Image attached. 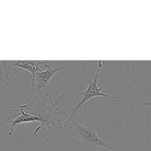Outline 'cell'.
Masks as SVG:
<instances>
[{"mask_svg":"<svg viewBox=\"0 0 151 151\" xmlns=\"http://www.w3.org/2000/svg\"><path fill=\"white\" fill-rule=\"evenodd\" d=\"M140 107H150L151 108V101H144L142 102L140 104Z\"/></svg>","mask_w":151,"mask_h":151,"instance_id":"ba28073f","label":"cell"},{"mask_svg":"<svg viewBox=\"0 0 151 151\" xmlns=\"http://www.w3.org/2000/svg\"><path fill=\"white\" fill-rule=\"evenodd\" d=\"M45 68V70H41L37 71L34 78L32 81L33 90L36 93H39L42 90H45L52 78L62 69V67H52L49 64Z\"/></svg>","mask_w":151,"mask_h":151,"instance_id":"277c9868","label":"cell"},{"mask_svg":"<svg viewBox=\"0 0 151 151\" xmlns=\"http://www.w3.org/2000/svg\"><path fill=\"white\" fill-rule=\"evenodd\" d=\"M69 93H66L61 96H59L56 100L51 105H48L47 102L51 99L52 95L50 92H47L44 94L42 99L38 100H37L34 95L31 101L24 104L15 105L14 106H7L5 108L15 109H12V111L22 110L24 112L35 117L37 119L40 124L38 126L34 132V135L35 136L40 129L43 127H46L48 131V136L42 142V143H47L50 139L51 133L54 132L52 127L57 126L59 129H63V128H71V126L65 125V123H63V119L57 117L58 115L64 114V112L63 109L59 110L58 106L59 103Z\"/></svg>","mask_w":151,"mask_h":151,"instance_id":"6da1fadb","label":"cell"},{"mask_svg":"<svg viewBox=\"0 0 151 151\" xmlns=\"http://www.w3.org/2000/svg\"><path fill=\"white\" fill-rule=\"evenodd\" d=\"M13 65L16 68L28 71L32 77V81L34 80L35 74L37 71H41L42 69L40 65H42L45 67L48 64L45 61H32V60H20L12 61ZM18 69V68H17Z\"/></svg>","mask_w":151,"mask_h":151,"instance_id":"52a82bcc","label":"cell"},{"mask_svg":"<svg viewBox=\"0 0 151 151\" xmlns=\"http://www.w3.org/2000/svg\"><path fill=\"white\" fill-rule=\"evenodd\" d=\"M72 122L74 128L70 131V134L81 142L83 146L89 151H99L100 147L109 150L114 149L98 134L92 123H78L74 120H72Z\"/></svg>","mask_w":151,"mask_h":151,"instance_id":"7a4b0ae2","label":"cell"},{"mask_svg":"<svg viewBox=\"0 0 151 151\" xmlns=\"http://www.w3.org/2000/svg\"><path fill=\"white\" fill-rule=\"evenodd\" d=\"M18 111V112L14 115H12L9 117L6 118L5 119V120L3 121L2 122H1L0 123V127L2 126L4 124L6 123H11V129H10L9 133H8V136L9 137L11 136L13 132H14V129H15V127L18 124L23 123L37 122V119L35 117L32 116L24 112L22 110H17V111Z\"/></svg>","mask_w":151,"mask_h":151,"instance_id":"5b68a950","label":"cell"},{"mask_svg":"<svg viewBox=\"0 0 151 151\" xmlns=\"http://www.w3.org/2000/svg\"><path fill=\"white\" fill-rule=\"evenodd\" d=\"M12 64V61H0V84H5L13 90L14 86L11 80L12 73L14 70H17Z\"/></svg>","mask_w":151,"mask_h":151,"instance_id":"8992f818","label":"cell"},{"mask_svg":"<svg viewBox=\"0 0 151 151\" xmlns=\"http://www.w3.org/2000/svg\"><path fill=\"white\" fill-rule=\"evenodd\" d=\"M103 61L99 60L96 62V73L95 76L94 77V78L93 80L89 81L87 85L86 88L84 91H83L78 93L76 97H78L81 96V99L80 100V101L77 104L75 107L73 108V110L71 112L70 115L67 118L65 124L67 125V124L73 120L75 114L76 112H77L81 107L88 101H89L90 99L100 97H106L109 98L111 99H116L117 98V96L114 94H105L102 92L103 90V87H100L99 85V81H98V77L99 71L100 70H101L103 67Z\"/></svg>","mask_w":151,"mask_h":151,"instance_id":"3957f363","label":"cell"}]
</instances>
